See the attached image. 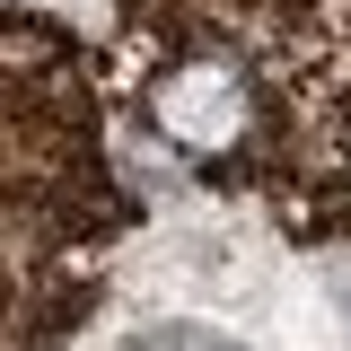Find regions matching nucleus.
<instances>
[{"instance_id":"f257e3e1","label":"nucleus","mask_w":351,"mask_h":351,"mask_svg":"<svg viewBox=\"0 0 351 351\" xmlns=\"http://www.w3.org/2000/svg\"><path fill=\"white\" fill-rule=\"evenodd\" d=\"M132 351H237V343L211 334V325H158V334H141Z\"/></svg>"}]
</instances>
